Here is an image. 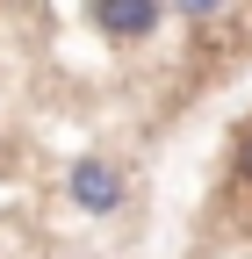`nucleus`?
<instances>
[{"label": "nucleus", "instance_id": "obj_1", "mask_svg": "<svg viewBox=\"0 0 252 259\" xmlns=\"http://www.w3.org/2000/svg\"><path fill=\"white\" fill-rule=\"evenodd\" d=\"M65 194H72L79 216H115L122 194H130V180H122V166H115L108 151H79L72 166H65Z\"/></svg>", "mask_w": 252, "mask_h": 259}, {"label": "nucleus", "instance_id": "obj_2", "mask_svg": "<svg viewBox=\"0 0 252 259\" xmlns=\"http://www.w3.org/2000/svg\"><path fill=\"white\" fill-rule=\"evenodd\" d=\"M87 22L101 29V36H115V44H144V36L166 29V8H159V0H94Z\"/></svg>", "mask_w": 252, "mask_h": 259}, {"label": "nucleus", "instance_id": "obj_3", "mask_svg": "<svg viewBox=\"0 0 252 259\" xmlns=\"http://www.w3.org/2000/svg\"><path fill=\"white\" fill-rule=\"evenodd\" d=\"M231 166H238V180L252 187V122L238 130V137H231Z\"/></svg>", "mask_w": 252, "mask_h": 259}, {"label": "nucleus", "instance_id": "obj_4", "mask_svg": "<svg viewBox=\"0 0 252 259\" xmlns=\"http://www.w3.org/2000/svg\"><path fill=\"white\" fill-rule=\"evenodd\" d=\"M180 15H187V22H216L224 8H216V0H180Z\"/></svg>", "mask_w": 252, "mask_h": 259}]
</instances>
